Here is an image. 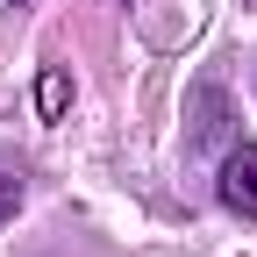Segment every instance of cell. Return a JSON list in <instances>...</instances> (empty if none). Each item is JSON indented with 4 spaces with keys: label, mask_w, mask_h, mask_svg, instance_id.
Instances as JSON below:
<instances>
[{
    "label": "cell",
    "mask_w": 257,
    "mask_h": 257,
    "mask_svg": "<svg viewBox=\"0 0 257 257\" xmlns=\"http://www.w3.org/2000/svg\"><path fill=\"white\" fill-rule=\"evenodd\" d=\"M15 207H22V179H8V172H0V221H8Z\"/></svg>",
    "instance_id": "3"
},
{
    "label": "cell",
    "mask_w": 257,
    "mask_h": 257,
    "mask_svg": "<svg viewBox=\"0 0 257 257\" xmlns=\"http://www.w3.org/2000/svg\"><path fill=\"white\" fill-rule=\"evenodd\" d=\"M36 107L57 121L64 107H72V79H64V72H43V86H36Z\"/></svg>",
    "instance_id": "2"
},
{
    "label": "cell",
    "mask_w": 257,
    "mask_h": 257,
    "mask_svg": "<svg viewBox=\"0 0 257 257\" xmlns=\"http://www.w3.org/2000/svg\"><path fill=\"white\" fill-rule=\"evenodd\" d=\"M221 207L243 214V221H257V143L229 150V165H221Z\"/></svg>",
    "instance_id": "1"
}]
</instances>
